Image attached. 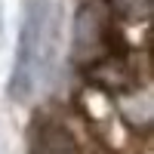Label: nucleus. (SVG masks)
Masks as SVG:
<instances>
[{
  "mask_svg": "<svg viewBox=\"0 0 154 154\" xmlns=\"http://www.w3.org/2000/svg\"><path fill=\"white\" fill-rule=\"evenodd\" d=\"M114 37H111V22L105 9L96 3H86L77 12L74 22V62L83 68H93L99 62L114 56Z\"/></svg>",
  "mask_w": 154,
  "mask_h": 154,
  "instance_id": "obj_1",
  "label": "nucleus"
},
{
  "mask_svg": "<svg viewBox=\"0 0 154 154\" xmlns=\"http://www.w3.org/2000/svg\"><path fill=\"white\" fill-rule=\"evenodd\" d=\"M31 154H77V142L68 126L43 120L31 133Z\"/></svg>",
  "mask_w": 154,
  "mask_h": 154,
  "instance_id": "obj_2",
  "label": "nucleus"
}]
</instances>
